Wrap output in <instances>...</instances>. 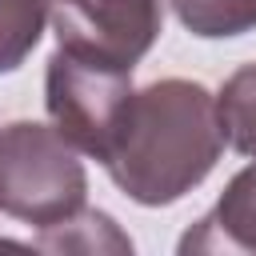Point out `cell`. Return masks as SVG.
<instances>
[{"instance_id": "8", "label": "cell", "mask_w": 256, "mask_h": 256, "mask_svg": "<svg viewBox=\"0 0 256 256\" xmlns=\"http://www.w3.org/2000/svg\"><path fill=\"white\" fill-rule=\"evenodd\" d=\"M36 248H48V252H132V240L116 232L112 216L104 212H76L60 224H48L44 236L36 240Z\"/></svg>"}, {"instance_id": "7", "label": "cell", "mask_w": 256, "mask_h": 256, "mask_svg": "<svg viewBox=\"0 0 256 256\" xmlns=\"http://www.w3.org/2000/svg\"><path fill=\"white\" fill-rule=\"evenodd\" d=\"M176 20L204 40H228L256 28V0H168Z\"/></svg>"}, {"instance_id": "9", "label": "cell", "mask_w": 256, "mask_h": 256, "mask_svg": "<svg viewBox=\"0 0 256 256\" xmlns=\"http://www.w3.org/2000/svg\"><path fill=\"white\" fill-rule=\"evenodd\" d=\"M48 0H0V76L16 72L40 44Z\"/></svg>"}, {"instance_id": "2", "label": "cell", "mask_w": 256, "mask_h": 256, "mask_svg": "<svg viewBox=\"0 0 256 256\" xmlns=\"http://www.w3.org/2000/svg\"><path fill=\"white\" fill-rule=\"evenodd\" d=\"M88 176L56 124L12 120L0 128V212L36 228L60 224L84 208Z\"/></svg>"}, {"instance_id": "6", "label": "cell", "mask_w": 256, "mask_h": 256, "mask_svg": "<svg viewBox=\"0 0 256 256\" xmlns=\"http://www.w3.org/2000/svg\"><path fill=\"white\" fill-rule=\"evenodd\" d=\"M216 112L224 128V144L240 156H256V60L236 68L216 92Z\"/></svg>"}, {"instance_id": "5", "label": "cell", "mask_w": 256, "mask_h": 256, "mask_svg": "<svg viewBox=\"0 0 256 256\" xmlns=\"http://www.w3.org/2000/svg\"><path fill=\"white\" fill-rule=\"evenodd\" d=\"M180 252H248L256 256V164L240 168L208 216L180 240Z\"/></svg>"}, {"instance_id": "3", "label": "cell", "mask_w": 256, "mask_h": 256, "mask_svg": "<svg viewBox=\"0 0 256 256\" xmlns=\"http://www.w3.org/2000/svg\"><path fill=\"white\" fill-rule=\"evenodd\" d=\"M132 68H116L68 48H56L48 56L44 72V104L56 124V132L76 144V152H88L104 164L120 120L132 100Z\"/></svg>"}, {"instance_id": "1", "label": "cell", "mask_w": 256, "mask_h": 256, "mask_svg": "<svg viewBox=\"0 0 256 256\" xmlns=\"http://www.w3.org/2000/svg\"><path fill=\"white\" fill-rule=\"evenodd\" d=\"M220 152L224 128L216 96L196 80L168 76L132 92L104 168L128 200L164 208L204 184Z\"/></svg>"}, {"instance_id": "4", "label": "cell", "mask_w": 256, "mask_h": 256, "mask_svg": "<svg viewBox=\"0 0 256 256\" xmlns=\"http://www.w3.org/2000/svg\"><path fill=\"white\" fill-rule=\"evenodd\" d=\"M56 44L116 68H136L160 36V0H48Z\"/></svg>"}]
</instances>
